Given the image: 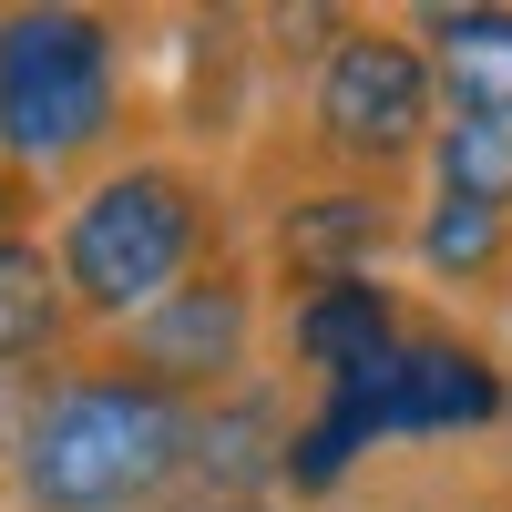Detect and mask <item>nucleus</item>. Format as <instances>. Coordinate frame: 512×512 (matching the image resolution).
<instances>
[{
    "mask_svg": "<svg viewBox=\"0 0 512 512\" xmlns=\"http://www.w3.org/2000/svg\"><path fill=\"white\" fill-rule=\"evenodd\" d=\"M62 318H72L62 267H52V256H41L31 236H0V369L41 359V349L62 338Z\"/></svg>",
    "mask_w": 512,
    "mask_h": 512,
    "instance_id": "9",
    "label": "nucleus"
},
{
    "mask_svg": "<svg viewBox=\"0 0 512 512\" xmlns=\"http://www.w3.org/2000/svg\"><path fill=\"white\" fill-rule=\"evenodd\" d=\"M431 195H461V205L512 216V134L502 123H441L431 134Z\"/></svg>",
    "mask_w": 512,
    "mask_h": 512,
    "instance_id": "11",
    "label": "nucleus"
},
{
    "mask_svg": "<svg viewBox=\"0 0 512 512\" xmlns=\"http://www.w3.org/2000/svg\"><path fill=\"white\" fill-rule=\"evenodd\" d=\"M11 461L31 512H144L195 461V400L154 390L144 369H72L31 400Z\"/></svg>",
    "mask_w": 512,
    "mask_h": 512,
    "instance_id": "1",
    "label": "nucleus"
},
{
    "mask_svg": "<svg viewBox=\"0 0 512 512\" xmlns=\"http://www.w3.org/2000/svg\"><path fill=\"white\" fill-rule=\"evenodd\" d=\"M205 226H216V205H205V185L185 164H113V175L62 216V246H52L62 297L82 318H123L134 328L144 308H164V297L195 277Z\"/></svg>",
    "mask_w": 512,
    "mask_h": 512,
    "instance_id": "2",
    "label": "nucleus"
},
{
    "mask_svg": "<svg viewBox=\"0 0 512 512\" xmlns=\"http://www.w3.org/2000/svg\"><path fill=\"white\" fill-rule=\"evenodd\" d=\"M420 52L441 72L451 123H502L512 134V0H492V11H431Z\"/></svg>",
    "mask_w": 512,
    "mask_h": 512,
    "instance_id": "7",
    "label": "nucleus"
},
{
    "mask_svg": "<svg viewBox=\"0 0 512 512\" xmlns=\"http://www.w3.org/2000/svg\"><path fill=\"white\" fill-rule=\"evenodd\" d=\"M246 338H256V297L246 277H185L164 308H144L134 328H123V369H144L154 390H226V379L246 369Z\"/></svg>",
    "mask_w": 512,
    "mask_h": 512,
    "instance_id": "5",
    "label": "nucleus"
},
{
    "mask_svg": "<svg viewBox=\"0 0 512 512\" xmlns=\"http://www.w3.org/2000/svg\"><path fill=\"white\" fill-rule=\"evenodd\" d=\"M379 246H390V216H379L369 195H318V205L287 216V267L308 277V287L359 277V256H379Z\"/></svg>",
    "mask_w": 512,
    "mask_h": 512,
    "instance_id": "8",
    "label": "nucleus"
},
{
    "mask_svg": "<svg viewBox=\"0 0 512 512\" xmlns=\"http://www.w3.org/2000/svg\"><path fill=\"white\" fill-rule=\"evenodd\" d=\"M410 246H420V267H431V277L472 287V277H492V267H502L512 216H492V205H461V195H431V216L410 226Z\"/></svg>",
    "mask_w": 512,
    "mask_h": 512,
    "instance_id": "10",
    "label": "nucleus"
},
{
    "mask_svg": "<svg viewBox=\"0 0 512 512\" xmlns=\"http://www.w3.org/2000/svg\"><path fill=\"white\" fill-rule=\"evenodd\" d=\"M216 512H277V502H216Z\"/></svg>",
    "mask_w": 512,
    "mask_h": 512,
    "instance_id": "13",
    "label": "nucleus"
},
{
    "mask_svg": "<svg viewBox=\"0 0 512 512\" xmlns=\"http://www.w3.org/2000/svg\"><path fill=\"white\" fill-rule=\"evenodd\" d=\"M400 349H410V338H400V308H390L369 277H338V287H308V297H297V359L318 369V390H359V379H379Z\"/></svg>",
    "mask_w": 512,
    "mask_h": 512,
    "instance_id": "6",
    "label": "nucleus"
},
{
    "mask_svg": "<svg viewBox=\"0 0 512 512\" xmlns=\"http://www.w3.org/2000/svg\"><path fill=\"white\" fill-rule=\"evenodd\" d=\"M431 113H441V72H431V52H420V31L359 21V31L328 41V62H318V144L328 154L390 175V164L431 154V134H441Z\"/></svg>",
    "mask_w": 512,
    "mask_h": 512,
    "instance_id": "4",
    "label": "nucleus"
},
{
    "mask_svg": "<svg viewBox=\"0 0 512 512\" xmlns=\"http://www.w3.org/2000/svg\"><path fill=\"white\" fill-rule=\"evenodd\" d=\"M502 410H512V400H502Z\"/></svg>",
    "mask_w": 512,
    "mask_h": 512,
    "instance_id": "14",
    "label": "nucleus"
},
{
    "mask_svg": "<svg viewBox=\"0 0 512 512\" xmlns=\"http://www.w3.org/2000/svg\"><path fill=\"white\" fill-rule=\"evenodd\" d=\"M11 226H21V175L0 164V236H11Z\"/></svg>",
    "mask_w": 512,
    "mask_h": 512,
    "instance_id": "12",
    "label": "nucleus"
},
{
    "mask_svg": "<svg viewBox=\"0 0 512 512\" xmlns=\"http://www.w3.org/2000/svg\"><path fill=\"white\" fill-rule=\"evenodd\" d=\"M123 113V52L93 11H0V154L11 164H72Z\"/></svg>",
    "mask_w": 512,
    "mask_h": 512,
    "instance_id": "3",
    "label": "nucleus"
}]
</instances>
